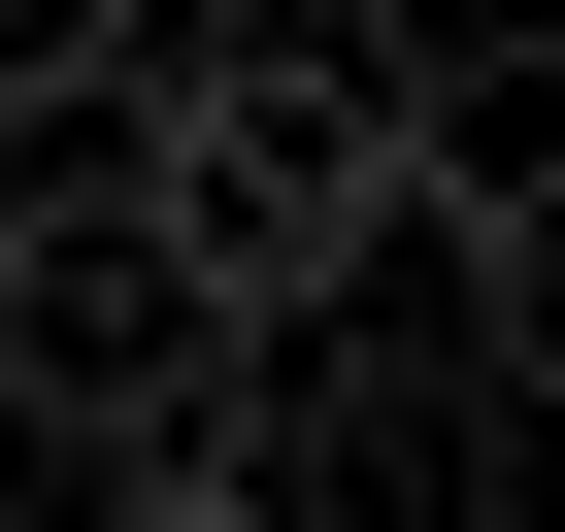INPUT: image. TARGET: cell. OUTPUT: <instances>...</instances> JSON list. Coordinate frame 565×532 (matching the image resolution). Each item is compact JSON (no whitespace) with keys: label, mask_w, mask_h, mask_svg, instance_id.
I'll return each mask as SVG.
<instances>
[{"label":"cell","mask_w":565,"mask_h":532,"mask_svg":"<svg viewBox=\"0 0 565 532\" xmlns=\"http://www.w3.org/2000/svg\"><path fill=\"white\" fill-rule=\"evenodd\" d=\"M499 366L565 400V200H499Z\"/></svg>","instance_id":"6da1fadb"},{"label":"cell","mask_w":565,"mask_h":532,"mask_svg":"<svg viewBox=\"0 0 565 532\" xmlns=\"http://www.w3.org/2000/svg\"><path fill=\"white\" fill-rule=\"evenodd\" d=\"M67 532H300V499L266 466H167V499H67Z\"/></svg>","instance_id":"7a4b0ae2"}]
</instances>
